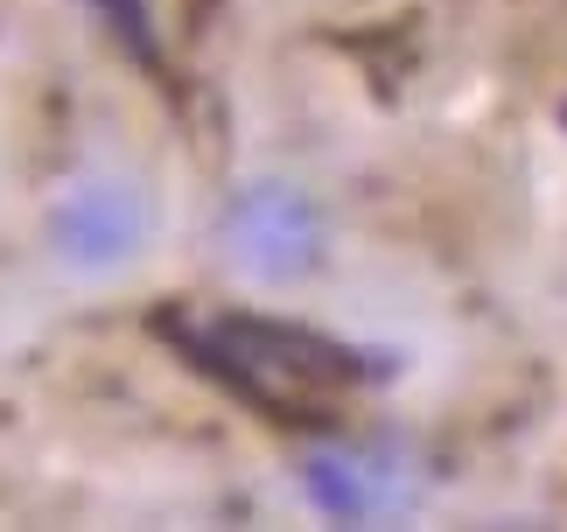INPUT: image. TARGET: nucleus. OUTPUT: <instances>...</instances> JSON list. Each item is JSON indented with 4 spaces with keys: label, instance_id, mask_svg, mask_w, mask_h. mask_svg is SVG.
I'll return each instance as SVG.
<instances>
[{
    "label": "nucleus",
    "instance_id": "20e7f679",
    "mask_svg": "<svg viewBox=\"0 0 567 532\" xmlns=\"http://www.w3.org/2000/svg\"><path fill=\"white\" fill-rule=\"evenodd\" d=\"M301 483H309L316 512L351 519V525L358 519H379V512L400 504V483H392L385 456H372V449H322V456H309Z\"/></svg>",
    "mask_w": 567,
    "mask_h": 532
},
{
    "label": "nucleus",
    "instance_id": "7ed1b4c3",
    "mask_svg": "<svg viewBox=\"0 0 567 532\" xmlns=\"http://www.w3.org/2000/svg\"><path fill=\"white\" fill-rule=\"evenodd\" d=\"M147 232H155L147 196L134 183H120V175L78 183L50 211V246H56L63 266H78V274H113V266H126L147 246Z\"/></svg>",
    "mask_w": 567,
    "mask_h": 532
},
{
    "label": "nucleus",
    "instance_id": "f03ea898",
    "mask_svg": "<svg viewBox=\"0 0 567 532\" xmlns=\"http://www.w3.org/2000/svg\"><path fill=\"white\" fill-rule=\"evenodd\" d=\"M217 253L252 287H295L330 253V217H322V204L301 183L267 175V183H246L225 196V211H217Z\"/></svg>",
    "mask_w": 567,
    "mask_h": 532
},
{
    "label": "nucleus",
    "instance_id": "f257e3e1",
    "mask_svg": "<svg viewBox=\"0 0 567 532\" xmlns=\"http://www.w3.org/2000/svg\"><path fill=\"white\" fill-rule=\"evenodd\" d=\"M204 358L280 420H322L343 399V386L358 379L351 350H337L330 337H316V329L267 323V316L217 323L204 337Z\"/></svg>",
    "mask_w": 567,
    "mask_h": 532
}]
</instances>
